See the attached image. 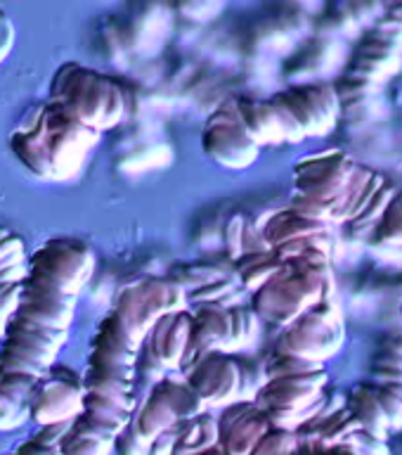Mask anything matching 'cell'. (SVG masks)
Returning a JSON list of instances; mask_svg holds the SVG:
<instances>
[{"label":"cell","instance_id":"obj_1","mask_svg":"<svg viewBox=\"0 0 402 455\" xmlns=\"http://www.w3.org/2000/svg\"><path fill=\"white\" fill-rule=\"evenodd\" d=\"M81 126L102 133L135 112L133 92L116 78L76 62L62 64L50 84V100Z\"/></svg>","mask_w":402,"mask_h":455},{"label":"cell","instance_id":"obj_2","mask_svg":"<svg viewBox=\"0 0 402 455\" xmlns=\"http://www.w3.org/2000/svg\"><path fill=\"white\" fill-rule=\"evenodd\" d=\"M21 128H34L45 142L52 180L74 176L99 140V133L81 126L52 102L35 107V114H28Z\"/></svg>","mask_w":402,"mask_h":455},{"label":"cell","instance_id":"obj_3","mask_svg":"<svg viewBox=\"0 0 402 455\" xmlns=\"http://www.w3.org/2000/svg\"><path fill=\"white\" fill-rule=\"evenodd\" d=\"M95 263V254L85 242L55 237L28 256L27 280L52 287L67 297H78L91 280Z\"/></svg>","mask_w":402,"mask_h":455},{"label":"cell","instance_id":"obj_4","mask_svg":"<svg viewBox=\"0 0 402 455\" xmlns=\"http://www.w3.org/2000/svg\"><path fill=\"white\" fill-rule=\"evenodd\" d=\"M343 341V323L334 299H325L301 313L277 339L275 354H287L325 365Z\"/></svg>","mask_w":402,"mask_h":455},{"label":"cell","instance_id":"obj_5","mask_svg":"<svg viewBox=\"0 0 402 455\" xmlns=\"http://www.w3.org/2000/svg\"><path fill=\"white\" fill-rule=\"evenodd\" d=\"M201 148H204L206 156H211L213 162L230 171H241L251 166L261 149L241 126L233 98L225 100L206 119L204 131H201Z\"/></svg>","mask_w":402,"mask_h":455},{"label":"cell","instance_id":"obj_6","mask_svg":"<svg viewBox=\"0 0 402 455\" xmlns=\"http://www.w3.org/2000/svg\"><path fill=\"white\" fill-rule=\"evenodd\" d=\"M355 169L358 166L341 149H327L322 155L305 156L294 166V185L298 195H308L334 204V220H336V206L346 195Z\"/></svg>","mask_w":402,"mask_h":455},{"label":"cell","instance_id":"obj_7","mask_svg":"<svg viewBox=\"0 0 402 455\" xmlns=\"http://www.w3.org/2000/svg\"><path fill=\"white\" fill-rule=\"evenodd\" d=\"M277 100L289 109L305 138L327 135L339 121L341 102L332 84L294 85L289 91L277 92Z\"/></svg>","mask_w":402,"mask_h":455},{"label":"cell","instance_id":"obj_8","mask_svg":"<svg viewBox=\"0 0 402 455\" xmlns=\"http://www.w3.org/2000/svg\"><path fill=\"white\" fill-rule=\"evenodd\" d=\"M83 411V384L81 377L43 375L28 396L27 412L35 425L74 422Z\"/></svg>","mask_w":402,"mask_h":455},{"label":"cell","instance_id":"obj_9","mask_svg":"<svg viewBox=\"0 0 402 455\" xmlns=\"http://www.w3.org/2000/svg\"><path fill=\"white\" fill-rule=\"evenodd\" d=\"M194 394L204 401L206 408H225V405L240 401L241 375L237 355L211 351L204 355V361L185 377Z\"/></svg>","mask_w":402,"mask_h":455},{"label":"cell","instance_id":"obj_10","mask_svg":"<svg viewBox=\"0 0 402 455\" xmlns=\"http://www.w3.org/2000/svg\"><path fill=\"white\" fill-rule=\"evenodd\" d=\"M218 443L227 455H248L270 429L265 412L256 401H234L216 415Z\"/></svg>","mask_w":402,"mask_h":455},{"label":"cell","instance_id":"obj_11","mask_svg":"<svg viewBox=\"0 0 402 455\" xmlns=\"http://www.w3.org/2000/svg\"><path fill=\"white\" fill-rule=\"evenodd\" d=\"M76 304L78 297H67V294L52 290V287L24 280L21 283L20 308H17L14 315L17 318L31 320V323H38V325L52 327V330L69 332Z\"/></svg>","mask_w":402,"mask_h":455},{"label":"cell","instance_id":"obj_12","mask_svg":"<svg viewBox=\"0 0 402 455\" xmlns=\"http://www.w3.org/2000/svg\"><path fill=\"white\" fill-rule=\"evenodd\" d=\"M190 308H183V311L176 313H166V315H162V318L156 320L154 325L149 327L147 337L142 341V347L154 355L156 363H159L166 372H177L180 361H183L185 348H187V341H190Z\"/></svg>","mask_w":402,"mask_h":455},{"label":"cell","instance_id":"obj_13","mask_svg":"<svg viewBox=\"0 0 402 455\" xmlns=\"http://www.w3.org/2000/svg\"><path fill=\"white\" fill-rule=\"evenodd\" d=\"M176 411H173V403H170L169 394L163 389L162 379L149 387L147 396L142 398L138 411H135L133 419H130V429L135 432V436L142 441V443H149L154 439L156 434H162L163 429L177 425Z\"/></svg>","mask_w":402,"mask_h":455},{"label":"cell","instance_id":"obj_14","mask_svg":"<svg viewBox=\"0 0 402 455\" xmlns=\"http://www.w3.org/2000/svg\"><path fill=\"white\" fill-rule=\"evenodd\" d=\"M234 100V109L240 116L241 126L248 133V138L261 148V145H275V142H284L282 126L277 119L275 107L270 100L248 98V95H240Z\"/></svg>","mask_w":402,"mask_h":455},{"label":"cell","instance_id":"obj_15","mask_svg":"<svg viewBox=\"0 0 402 455\" xmlns=\"http://www.w3.org/2000/svg\"><path fill=\"white\" fill-rule=\"evenodd\" d=\"M329 226L318 223V220H308L303 216H298L291 209H282V212L272 213L265 223L261 226V237L270 249L280 247L284 242L301 240V237H311V235L327 233Z\"/></svg>","mask_w":402,"mask_h":455},{"label":"cell","instance_id":"obj_16","mask_svg":"<svg viewBox=\"0 0 402 455\" xmlns=\"http://www.w3.org/2000/svg\"><path fill=\"white\" fill-rule=\"evenodd\" d=\"M346 411L353 415L355 422H358L365 432L382 441L389 439V419H386L382 405H379L374 384H358V387L351 391V396H348Z\"/></svg>","mask_w":402,"mask_h":455},{"label":"cell","instance_id":"obj_17","mask_svg":"<svg viewBox=\"0 0 402 455\" xmlns=\"http://www.w3.org/2000/svg\"><path fill=\"white\" fill-rule=\"evenodd\" d=\"M3 339L21 341V344H27V347H34L38 348V351H43V354L57 358L59 348H62L64 341H67V332H64V330H52V327L38 325V323H31V320L12 315V318L7 320Z\"/></svg>","mask_w":402,"mask_h":455},{"label":"cell","instance_id":"obj_18","mask_svg":"<svg viewBox=\"0 0 402 455\" xmlns=\"http://www.w3.org/2000/svg\"><path fill=\"white\" fill-rule=\"evenodd\" d=\"M140 347V341L128 332V327L123 325L114 313H109V315L99 323L98 330H95V337H92V351H102V354L116 355V358H123V361L133 363V365Z\"/></svg>","mask_w":402,"mask_h":455},{"label":"cell","instance_id":"obj_19","mask_svg":"<svg viewBox=\"0 0 402 455\" xmlns=\"http://www.w3.org/2000/svg\"><path fill=\"white\" fill-rule=\"evenodd\" d=\"M10 149H12V155L20 159L24 169L31 171L34 176L43 178V180H52V169H50L45 142L34 128H17L10 135Z\"/></svg>","mask_w":402,"mask_h":455},{"label":"cell","instance_id":"obj_20","mask_svg":"<svg viewBox=\"0 0 402 455\" xmlns=\"http://www.w3.org/2000/svg\"><path fill=\"white\" fill-rule=\"evenodd\" d=\"M282 261L270 251H251V254H241L237 261H233V273L241 290L256 291L261 290L263 284L272 280L280 273Z\"/></svg>","mask_w":402,"mask_h":455},{"label":"cell","instance_id":"obj_21","mask_svg":"<svg viewBox=\"0 0 402 455\" xmlns=\"http://www.w3.org/2000/svg\"><path fill=\"white\" fill-rule=\"evenodd\" d=\"M218 443V425L216 415L201 412L199 418L187 419L180 425V436H177L176 451L173 455H197L206 448Z\"/></svg>","mask_w":402,"mask_h":455},{"label":"cell","instance_id":"obj_22","mask_svg":"<svg viewBox=\"0 0 402 455\" xmlns=\"http://www.w3.org/2000/svg\"><path fill=\"white\" fill-rule=\"evenodd\" d=\"M227 318H230V341H227V354L240 351V348L248 347L256 337V327H258V318L248 306H230L227 308Z\"/></svg>","mask_w":402,"mask_h":455},{"label":"cell","instance_id":"obj_23","mask_svg":"<svg viewBox=\"0 0 402 455\" xmlns=\"http://www.w3.org/2000/svg\"><path fill=\"white\" fill-rule=\"evenodd\" d=\"M225 275H233V270L218 268L213 263H183V266L170 270V280L180 284L185 291L197 290L201 284H209Z\"/></svg>","mask_w":402,"mask_h":455},{"label":"cell","instance_id":"obj_24","mask_svg":"<svg viewBox=\"0 0 402 455\" xmlns=\"http://www.w3.org/2000/svg\"><path fill=\"white\" fill-rule=\"evenodd\" d=\"M298 446H301V441H298L296 432L270 427L248 455H291Z\"/></svg>","mask_w":402,"mask_h":455},{"label":"cell","instance_id":"obj_25","mask_svg":"<svg viewBox=\"0 0 402 455\" xmlns=\"http://www.w3.org/2000/svg\"><path fill=\"white\" fill-rule=\"evenodd\" d=\"M38 379L41 377L27 375V372H3L0 375V396L10 398L12 403L27 408L28 396H31Z\"/></svg>","mask_w":402,"mask_h":455},{"label":"cell","instance_id":"obj_26","mask_svg":"<svg viewBox=\"0 0 402 455\" xmlns=\"http://www.w3.org/2000/svg\"><path fill=\"white\" fill-rule=\"evenodd\" d=\"M374 389L390 432L402 429V384H376Z\"/></svg>","mask_w":402,"mask_h":455},{"label":"cell","instance_id":"obj_27","mask_svg":"<svg viewBox=\"0 0 402 455\" xmlns=\"http://www.w3.org/2000/svg\"><path fill=\"white\" fill-rule=\"evenodd\" d=\"M376 242L383 244H402V192L390 202L376 226Z\"/></svg>","mask_w":402,"mask_h":455},{"label":"cell","instance_id":"obj_28","mask_svg":"<svg viewBox=\"0 0 402 455\" xmlns=\"http://www.w3.org/2000/svg\"><path fill=\"white\" fill-rule=\"evenodd\" d=\"M248 219L244 213H233L227 219L225 228H223V244H225V251L230 256V263L237 261L241 254H244V233H247Z\"/></svg>","mask_w":402,"mask_h":455},{"label":"cell","instance_id":"obj_29","mask_svg":"<svg viewBox=\"0 0 402 455\" xmlns=\"http://www.w3.org/2000/svg\"><path fill=\"white\" fill-rule=\"evenodd\" d=\"M390 199H393V188H389V185H386V180H383V183L376 188L374 195L369 197V202L365 204V209L360 212V216L353 220L355 223H369L372 219H382L383 212L389 209Z\"/></svg>","mask_w":402,"mask_h":455},{"label":"cell","instance_id":"obj_30","mask_svg":"<svg viewBox=\"0 0 402 455\" xmlns=\"http://www.w3.org/2000/svg\"><path fill=\"white\" fill-rule=\"evenodd\" d=\"M27 251H24V240L17 235L7 233L0 240V268L7 266H17V263H27Z\"/></svg>","mask_w":402,"mask_h":455},{"label":"cell","instance_id":"obj_31","mask_svg":"<svg viewBox=\"0 0 402 455\" xmlns=\"http://www.w3.org/2000/svg\"><path fill=\"white\" fill-rule=\"evenodd\" d=\"M69 425L71 422H59V425H43V427H38L34 434H31V439L45 448H59L62 446L64 436H67V432H69Z\"/></svg>","mask_w":402,"mask_h":455},{"label":"cell","instance_id":"obj_32","mask_svg":"<svg viewBox=\"0 0 402 455\" xmlns=\"http://www.w3.org/2000/svg\"><path fill=\"white\" fill-rule=\"evenodd\" d=\"M180 425L183 422H177V425L169 427V429H163L162 434H156L154 439L149 441V455H173L177 443V436H180Z\"/></svg>","mask_w":402,"mask_h":455},{"label":"cell","instance_id":"obj_33","mask_svg":"<svg viewBox=\"0 0 402 455\" xmlns=\"http://www.w3.org/2000/svg\"><path fill=\"white\" fill-rule=\"evenodd\" d=\"M24 418H28L24 405H17L10 398L0 396V429H12V427L21 425Z\"/></svg>","mask_w":402,"mask_h":455},{"label":"cell","instance_id":"obj_34","mask_svg":"<svg viewBox=\"0 0 402 455\" xmlns=\"http://www.w3.org/2000/svg\"><path fill=\"white\" fill-rule=\"evenodd\" d=\"M14 43V27L10 17H7L3 10H0V62L10 55V50H12Z\"/></svg>","mask_w":402,"mask_h":455},{"label":"cell","instance_id":"obj_35","mask_svg":"<svg viewBox=\"0 0 402 455\" xmlns=\"http://www.w3.org/2000/svg\"><path fill=\"white\" fill-rule=\"evenodd\" d=\"M28 275V261L17 263V266H7V268H0V287L3 284H21Z\"/></svg>","mask_w":402,"mask_h":455},{"label":"cell","instance_id":"obj_36","mask_svg":"<svg viewBox=\"0 0 402 455\" xmlns=\"http://www.w3.org/2000/svg\"><path fill=\"white\" fill-rule=\"evenodd\" d=\"M10 455H62L59 453V448H45L41 443H35L34 439H27L24 443L14 448Z\"/></svg>","mask_w":402,"mask_h":455},{"label":"cell","instance_id":"obj_37","mask_svg":"<svg viewBox=\"0 0 402 455\" xmlns=\"http://www.w3.org/2000/svg\"><path fill=\"white\" fill-rule=\"evenodd\" d=\"M315 451V448H312ZM318 455H360L355 448L346 446V443H341V446H329V448H319V451H315Z\"/></svg>","mask_w":402,"mask_h":455},{"label":"cell","instance_id":"obj_38","mask_svg":"<svg viewBox=\"0 0 402 455\" xmlns=\"http://www.w3.org/2000/svg\"><path fill=\"white\" fill-rule=\"evenodd\" d=\"M197 455H227V453L223 451V446H220V443H216V446L206 448V451H201V453H197Z\"/></svg>","mask_w":402,"mask_h":455},{"label":"cell","instance_id":"obj_39","mask_svg":"<svg viewBox=\"0 0 402 455\" xmlns=\"http://www.w3.org/2000/svg\"><path fill=\"white\" fill-rule=\"evenodd\" d=\"M291 455H318V453H315V451H312L311 446H305V443H301V446H298L296 451H294V453H291Z\"/></svg>","mask_w":402,"mask_h":455}]
</instances>
